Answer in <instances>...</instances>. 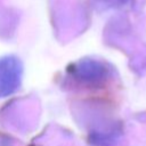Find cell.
<instances>
[{"mask_svg": "<svg viewBox=\"0 0 146 146\" xmlns=\"http://www.w3.org/2000/svg\"><path fill=\"white\" fill-rule=\"evenodd\" d=\"M99 2H104V3H107V5H116L119 2H121L122 0H98Z\"/></svg>", "mask_w": 146, "mask_h": 146, "instance_id": "cell-3", "label": "cell"}, {"mask_svg": "<svg viewBox=\"0 0 146 146\" xmlns=\"http://www.w3.org/2000/svg\"><path fill=\"white\" fill-rule=\"evenodd\" d=\"M70 76L86 86H99L108 78V67L96 59H81L68 68Z\"/></svg>", "mask_w": 146, "mask_h": 146, "instance_id": "cell-1", "label": "cell"}, {"mask_svg": "<svg viewBox=\"0 0 146 146\" xmlns=\"http://www.w3.org/2000/svg\"><path fill=\"white\" fill-rule=\"evenodd\" d=\"M23 76V65L15 56L0 58V97L14 94L21 86Z\"/></svg>", "mask_w": 146, "mask_h": 146, "instance_id": "cell-2", "label": "cell"}]
</instances>
